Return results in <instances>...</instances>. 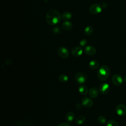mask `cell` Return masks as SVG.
<instances>
[{
  "instance_id": "6da1fadb",
  "label": "cell",
  "mask_w": 126,
  "mask_h": 126,
  "mask_svg": "<svg viewBox=\"0 0 126 126\" xmlns=\"http://www.w3.org/2000/svg\"><path fill=\"white\" fill-rule=\"evenodd\" d=\"M62 17L59 12L55 9H51L49 10L46 15V21L49 25H55L61 20Z\"/></svg>"
},
{
  "instance_id": "7a4b0ae2",
  "label": "cell",
  "mask_w": 126,
  "mask_h": 126,
  "mask_svg": "<svg viewBox=\"0 0 126 126\" xmlns=\"http://www.w3.org/2000/svg\"><path fill=\"white\" fill-rule=\"evenodd\" d=\"M110 74V69L106 65H101L97 70V75L98 79L102 81L106 80Z\"/></svg>"
},
{
  "instance_id": "3957f363",
  "label": "cell",
  "mask_w": 126,
  "mask_h": 126,
  "mask_svg": "<svg viewBox=\"0 0 126 126\" xmlns=\"http://www.w3.org/2000/svg\"><path fill=\"white\" fill-rule=\"evenodd\" d=\"M74 79L76 83L81 85L84 84L86 81L87 78L85 73L82 72H78L75 74Z\"/></svg>"
},
{
  "instance_id": "277c9868",
  "label": "cell",
  "mask_w": 126,
  "mask_h": 126,
  "mask_svg": "<svg viewBox=\"0 0 126 126\" xmlns=\"http://www.w3.org/2000/svg\"><path fill=\"white\" fill-rule=\"evenodd\" d=\"M102 10V7L99 4L94 3L91 5L89 8V11L93 14H97L100 13Z\"/></svg>"
},
{
  "instance_id": "5b68a950",
  "label": "cell",
  "mask_w": 126,
  "mask_h": 126,
  "mask_svg": "<svg viewBox=\"0 0 126 126\" xmlns=\"http://www.w3.org/2000/svg\"><path fill=\"white\" fill-rule=\"evenodd\" d=\"M58 53L59 56L62 59H65L69 56V53L68 49L64 47H59L58 50Z\"/></svg>"
},
{
  "instance_id": "8992f818",
  "label": "cell",
  "mask_w": 126,
  "mask_h": 126,
  "mask_svg": "<svg viewBox=\"0 0 126 126\" xmlns=\"http://www.w3.org/2000/svg\"><path fill=\"white\" fill-rule=\"evenodd\" d=\"M111 80L112 83L116 86H120L121 85L123 82H124V79L122 77V76L119 74H114L112 76Z\"/></svg>"
},
{
  "instance_id": "52a82bcc",
  "label": "cell",
  "mask_w": 126,
  "mask_h": 126,
  "mask_svg": "<svg viewBox=\"0 0 126 126\" xmlns=\"http://www.w3.org/2000/svg\"><path fill=\"white\" fill-rule=\"evenodd\" d=\"M117 114L120 116H124L126 114V106L123 104H119L116 108Z\"/></svg>"
},
{
  "instance_id": "ba28073f",
  "label": "cell",
  "mask_w": 126,
  "mask_h": 126,
  "mask_svg": "<svg viewBox=\"0 0 126 126\" xmlns=\"http://www.w3.org/2000/svg\"><path fill=\"white\" fill-rule=\"evenodd\" d=\"M82 105L85 107L90 108L93 105L94 102L93 100L89 97L85 96L82 99Z\"/></svg>"
},
{
  "instance_id": "9c48e42d",
  "label": "cell",
  "mask_w": 126,
  "mask_h": 126,
  "mask_svg": "<svg viewBox=\"0 0 126 126\" xmlns=\"http://www.w3.org/2000/svg\"><path fill=\"white\" fill-rule=\"evenodd\" d=\"M110 87L108 84L104 83L101 84L99 88V91L102 94H106L109 91Z\"/></svg>"
},
{
  "instance_id": "30bf717a",
  "label": "cell",
  "mask_w": 126,
  "mask_h": 126,
  "mask_svg": "<svg viewBox=\"0 0 126 126\" xmlns=\"http://www.w3.org/2000/svg\"><path fill=\"white\" fill-rule=\"evenodd\" d=\"M83 54V49L80 46L74 47L71 50V54L75 57H78Z\"/></svg>"
},
{
  "instance_id": "8fae6325",
  "label": "cell",
  "mask_w": 126,
  "mask_h": 126,
  "mask_svg": "<svg viewBox=\"0 0 126 126\" xmlns=\"http://www.w3.org/2000/svg\"><path fill=\"white\" fill-rule=\"evenodd\" d=\"M85 53L89 56L94 55L96 53L95 48L92 46H87L85 48Z\"/></svg>"
},
{
  "instance_id": "7c38bea8",
  "label": "cell",
  "mask_w": 126,
  "mask_h": 126,
  "mask_svg": "<svg viewBox=\"0 0 126 126\" xmlns=\"http://www.w3.org/2000/svg\"><path fill=\"white\" fill-rule=\"evenodd\" d=\"M89 96L93 98H95L98 95V91L96 87H92L89 91Z\"/></svg>"
},
{
  "instance_id": "4fadbf2b",
  "label": "cell",
  "mask_w": 126,
  "mask_h": 126,
  "mask_svg": "<svg viewBox=\"0 0 126 126\" xmlns=\"http://www.w3.org/2000/svg\"><path fill=\"white\" fill-rule=\"evenodd\" d=\"M78 91L81 94L84 95H86L89 92L88 90V88L86 86H85L83 84L80 85L79 86Z\"/></svg>"
},
{
  "instance_id": "5bb4252c",
  "label": "cell",
  "mask_w": 126,
  "mask_h": 126,
  "mask_svg": "<svg viewBox=\"0 0 126 126\" xmlns=\"http://www.w3.org/2000/svg\"><path fill=\"white\" fill-rule=\"evenodd\" d=\"M86 121V117L84 115H79L75 119V123L78 125H82Z\"/></svg>"
},
{
  "instance_id": "9a60e30c",
  "label": "cell",
  "mask_w": 126,
  "mask_h": 126,
  "mask_svg": "<svg viewBox=\"0 0 126 126\" xmlns=\"http://www.w3.org/2000/svg\"><path fill=\"white\" fill-rule=\"evenodd\" d=\"M62 27L64 30L69 31L72 28V24L68 21H65L62 24Z\"/></svg>"
},
{
  "instance_id": "2e32d148",
  "label": "cell",
  "mask_w": 126,
  "mask_h": 126,
  "mask_svg": "<svg viewBox=\"0 0 126 126\" xmlns=\"http://www.w3.org/2000/svg\"><path fill=\"white\" fill-rule=\"evenodd\" d=\"M89 65V67L91 69L94 70L98 68L99 66V63L96 60H92L90 62Z\"/></svg>"
},
{
  "instance_id": "e0dca14e",
  "label": "cell",
  "mask_w": 126,
  "mask_h": 126,
  "mask_svg": "<svg viewBox=\"0 0 126 126\" xmlns=\"http://www.w3.org/2000/svg\"><path fill=\"white\" fill-rule=\"evenodd\" d=\"M72 13L69 11L64 12L62 15V18L65 21H68L72 18Z\"/></svg>"
},
{
  "instance_id": "ac0fdd59",
  "label": "cell",
  "mask_w": 126,
  "mask_h": 126,
  "mask_svg": "<svg viewBox=\"0 0 126 126\" xmlns=\"http://www.w3.org/2000/svg\"><path fill=\"white\" fill-rule=\"evenodd\" d=\"M75 117V115L72 112H68L65 116V119L67 122H70L73 121Z\"/></svg>"
},
{
  "instance_id": "d6986e66",
  "label": "cell",
  "mask_w": 126,
  "mask_h": 126,
  "mask_svg": "<svg viewBox=\"0 0 126 126\" xmlns=\"http://www.w3.org/2000/svg\"><path fill=\"white\" fill-rule=\"evenodd\" d=\"M59 80L62 83H65L68 80V77L67 75L64 74H61L59 76Z\"/></svg>"
},
{
  "instance_id": "ffe728a7",
  "label": "cell",
  "mask_w": 126,
  "mask_h": 126,
  "mask_svg": "<svg viewBox=\"0 0 126 126\" xmlns=\"http://www.w3.org/2000/svg\"><path fill=\"white\" fill-rule=\"evenodd\" d=\"M93 32V29L91 26H87L84 29V33L87 35H90L92 34Z\"/></svg>"
},
{
  "instance_id": "44dd1931",
  "label": "cell",
  "mask_w": 126,
  "mask_h": 126,
  "mask_svg": "<svg viewBox=\"0 0 126 126\" xmlns=\"http://www.w3.org/2000/svg\"><path fill=\"white\" fill-rule=\"evenodd\" d=\"M106 126H119L118 123L116 121L113 120H110L107 122Z\"/></svg>"
},
{
  "instance_id": "7402d4cb",
  "label": "cell",
  "mask_w": 126,
  "mask_h": 126,
  "mask_svg": "<svg viewBox=\"0 0 126 126\" xmlns=\"http://www.w3.org/2000/svg\"><path fill=\"white\" fill-rule=\"evenodd\" d=\"M97 121L99 123L103 124H104L106 122V118L104 116H99L97 118Z\"/></svg>"
},
{
  "instance_id": "603a6c76",
  "label": "cell",
  "mask_w": 126,
  "mask_h": 126,
  "mask_svg": "<svg viewBox=\"0 0 126 126\" xmlns=\"http://www.w3.org/2000/svg\"><path fill=\"white\" fill-rule=\"evenodd\" d=\"M79 44H80V45L81 46V47H86V46L87 45V40L85 39V38H83V39H82L80 42H79Z\"/></svg>"
},
{
  "instance_id": "cb8c5ba5",
  "label": "cell",
  "mask_w": 126,
  "mask_h": 126,
  "mask_svg": "<svg viewBox=\"0 0 126 126\" xmlns=\"http://www.w3.org/2000/svg\"><path fill=\"white\" fill-rule=\"evenodd\" d=\"M57 126H71L68 123H62L59 124Z\"/></svg>"
},
{
  "instance_id": "d4e9b609",
  "label": "cell",
  "mask_w": 126,
  "mask_h": 126,
  "mask_svg": "<svg viewBox=\"0 0 126 126\" xmlns=\"http://www.w3.org/2000/svg\"><path fill=\"white\" fill-rule=\"evenodd\" d=\"M81 104H82V103L80 104V103H77L76 105V108L78 109H80L81 108V107H82Z\"/></svg>"
},
{
  "instance_id": "484cf974",
  "label": "cell",
  "mask_w": 126,
  "mask_h": 126,
  "mask_svg": "<svg viewBox=\"0 0 126 126\" xmlns=\"http://www.w3.org/2000/svg\"><path fill=\"white\" fill-rule=\"evenodd\" d=\"M124 80H125V81L126 82V76H125V78H124Z\"/></svg>"
},
{
  "instance_id": "4316f807",
  "label": "cell",
  "mask_w": 126,
  "mask_h": 126,
  "mask_svg": "<svg viewBox=\"0 0 126 126\" xmlns=\"http://www.w3.org/2000/svg\"></svg>"
}]
</instances>
